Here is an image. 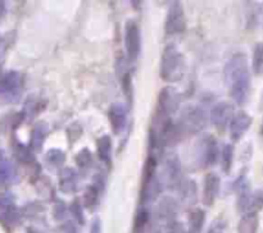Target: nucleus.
Listing matches in <instances>:
<instances>
[{
	"instance_id": "412c9836",
	"label": "nucleus",
	"mask_w": 263,
	"mask_h": 233,
	"mask_svg": "<svg viewBox=\"0 0 263 233\" xmlns=\"http://www.w3.org/2000/svg\"><path fill=\"white\" fill-rule=\"evenodd\" d=\"M177 190H180V196H181L184 203L191 205L196 201V183L194 181L184 179Z\"/></svg>"
},
{
	"instance_id": "5701e85b",
	"label": "nucleus",
	"mask_w": 263,
	"mask_h": 233,
	"mask_svg": "<svg viewBox=\"0 0 263 233\" xmlns=\"http://www.w3.org/2000/svg\"><path fill=\"white\" fill-rule=\"evenodd\" d=\"M206 213L202 209H195L191 212L189 218V232L190 233H201L203 228Z\"/></svg>"
},
{
	"instance_id": "7ed1b4c3",
	"label": "nucleus",
	"mask_w": 263,
	"mask_h": 233,
	"mask_svg": "<svg viewBox=\"0 0 263 233\" xmlns=\"http://www.w3.org/2000/svg\"><path fill=\"white\" fill-rule=\"evenodd\" d=\"M163 183L157 174V160L154 157H149L145 162L144 172H143V186H141L140 199L141 203H153L159 198L162 192Z\"/></svg>"
},
{
	"instance_id": "c03bdc74",
	"label": "nucleus",
	"mask_w": 263,
	"mask_h": 233,
	"mask_svg": "<svg viewBox=\"0 0 263 233\" xmlns=\"http://www.w3.org/2000/svg\"><path fill=\"white\" fill-rule=\"evenodd\" d=\"M260 135L263 136V120H262V123H260Z\"/></svg>"
},
{
	"instance_id": "37998d69",
	"label": "nucleus",
	"mask_w": 263,
	"mask_h": 233,
	"mask_svg": "<svg viewBox=\"0 0 263 233\" xmlns=\"http://www.w3.org/2000/svg\"><path fill=\"white\" fill-rule=\"evenodd\" d=\"M7 158H6V152L3 151V150L0 149V163L3 162V160H6Z\"/></svg>"
},
{
	"instance_id": "9b49d317",
	"label": "nucleus",
	"mask_w": 263,
	"mask_h": 233,
	"mask_svg": "<svg viewBox=\"0 0 263 233\" xmlns=\"http://www.w3.org/2000/svg\"><path fill=\"white\" fill-rule=\"evenodd\" d=\"M234 116V105L227 101H221L212 108L209 118L211 122L217 130L222 131L230 125Z\"/></svg>"
},
{
	"instance_id": "f8f14e48",
	"label": "nucleus",
	"mask_w": 263,
	"mask_h": 233,
	"mask_svg": "<svg viewBox=\"0 0 263 233\" xmlns=\"http://www.w3.org/2000/svg\"><path fill=\"white\" fill-rule=\"evenodd\" d=\"M253 122V118L244 110L238 111L234 114L233 120L230 122V137L233 141H239L248 130L250 128Z\"/></svg>"
},
{
	"instance_id": "f704fd0d",
	"label": "nucleus",
	"mask_w": 263,
	"mask_h": 233,
	"mask_svg": "<svg viewBox=\"0 0 263 233\" xmlns=\"http://www.w3.org/2000/svg\"><path fill=\"white\" fill-rule=\"evenodd\" d=\"M226 229V222L223 219H216L209 225L207 233H223Z\"/></svg>"
},
{
	"instance_id": "bb28decb",
	"label": "nucleus",
	"mask_w": 263,
	"mask_h": 233,
	"mask_svg": "<svg viewBox=\"0 0 263 233\" xmlns=\"http://www.w3.org/2000/svg\"><path fill=\"white\" fill-rule=\"evenodd\" d=\"M76 164L80 169L82 171H86L91 167L92 164V154L90 152V150L87 147H84L82 150H80L76 155Z\"/></svg>"
},
{
	"instance_id": "a19ab883",
	"label": "nucleus",
	"mask_w": 263,
	"mask_h": 233,
	"mask_svg": "<svg viewBox=\"0 0 263 233\" xmlns=\"http://www.w3.org/2000/svg\"><path fill=\"white\" fill-rule=\"evenodd\" d=\"M6 11H7L6 3H4V2H0V19L4 17V14H6Z\"/></svg>"
},
{
	"instance_id": "ddd939ff",
	"label": "nucleus",
	"mask_w": 263,
	"mask_h": 233,
	"mask_svg": "<svg viewBox=\"0 0 263 233\" xmlns=\"http://www.w3.org/2000/svg\"><path fill=\"white\" fill-rule=\"evenodd\" d=\"M108 118L113 133L119 135L127 126V108L121 103L112 104L108 111Z\"/></svg>"
},
{
	"instance_id": "4c0bfd02",
	"label": "nucleus",
	"mask_w": 263,
	"mask_h": 233,
	"mask_svg": "<svg viewBox=\"0 0 263 233\" xmlns=\"http://www.w3.org/2000/svg\"><path fill=\"white\" fill-rule=\"evenodd\" d=\"M81 133H82V128L81 126L77 125V123H74L71 127H68V137L72 138V140H77V138L81 136ZM70 138H68V140H70Z\"/></svg>"
},
{
	"instance_id": "c9c22d12",
	"label": "nucleus",
	"mask_w": 263,
	"mask_h": 233,
	"mask_svg": "<svg viewBox=\"0 0 263 233\" xmlns=\"http://www.w3.org/2000/svg\"><path fill=\"white\" fill-rule=\"evenodd\" d=\"M62 230L64 233H79V227L74 219H65L62 223Z\"/></svg>"
},
{
	"instance_id": "473e14b6",
	"label": "nucleus",
	"mask_w": 263,
	"mask_h": 233,
	"mask_svg": "<svg viewBox=\"0 0 263 233\" xmlns=\"http://www.w3.org/2000/svg\"><path fill=\"white\" fill-rule=\"evenodd\" d=\"M67 213H68V209L65 206L64 203L62 201H58L57 204L54 205V210H53V215H54L55 219L59 222V220H65L67 219Z\"/></svg>"
},
{
	"instance_id": "1a4fd4ad",
	"label": "nucleus",
	"mask_w": 263,
	"mask_h": 233,
	"mask_svg": "<svg viewBox=\"0 0 263 233\" xmlns=\"http://www.w3.org/2000/svg\"><path fill=\"white\" fill-rule=\"evenodd\" d=\"M182 178V167L179 157L176 154H171L165 160V182L170 188L177 190Z\"/></svg>"
},
{
	"instance_id": "20e7f679",
	"label": "nucleus",
	"mask_w": 263,
	"mask_h": 233,
	"mask_svg": "<svg viewBox=\"0 0 263 233\" xmlns=\"http://www.w3.org/2000/svg\"><path fill=\"white\" fill-rule=\"evenodd\" d=\"M220 157V150L216 137L209 133H204L196 140L194 145V159L198 168H209L217 163Z\"/></svg>"
},
{
	"instance_id": "423d86ee",
	"label": "nucleus",
	"mask_w": 263,
	"mask_h": 233,
	"mask_svg": "<svg viewBox=\"0 0 263 233\" xmlns=\"http://www.w3.org/2000/svg\"><path fill=\"white\" fill-rule=\"evenodd\" d=\"M23 91V79L17 71H8L0 76V100L4 103H18Z\"/></svg>"
},
{
	"instance_id": "ea45409f",
	"label": "nucleus",
	"mask_w": 263,
	"mask_h": 233,
	"mask_svg": "<svg viewBox=\"0 0 263 233\" xmlns=\"http://www.w3.org/2000/svg\"><path fill=\"white\" fill-rule=\"evenodd\" d=\"M90 233H102V222L99 218H94L90 225Z\"/></svg>"
},
{
	"instance_id": "6ab92c4d",
	"label": "nucleus",
	"mask_w": 263,
	"mask_h": 233,
	"mask_svg": "<svg viewBox=\"0 0 263 233\" xmlns=\"http://www.w3.org/2000/svg\"><path fill=\"white\" fill-rule=\"evenodd\" d=\"M96 150H98V157L104 164L109 166L112 159V138L111 136L104 135L98 138L96 141Z\"/></svg>"
},
{
	"instance_id": "7c9ffc66",
	"label": "nucleus",
	"mask_w": 263,
	"mask_h": 233,
	"mask_svg": "<svg viewBox=\"0 0 263 233\" xmlns=\"http://www.w3.org/2000/svg\"><path fill=\"white\" fill-rule=\"evenodd\" d=\"M38 193L44 198H54V191H53L52 184L46 178H38Z\"/></svg>"
},
{
	"instance_id": "2eb2a0df",
	"label": "nucleus",
	"mask_w": 263,
	"mask_h": 233,
	"mask_svg": "<svg viewBox=\"0 0 263 233\" xmlns=\"http://www.w3.org/2000/svg\"><path fill=\"white\" fill-rule=\"evenodd\" d=\"M79 188V174L74 168H62L59 172V190L63 193H75Z\"/></svg>"
},
{
	"instance_id": "4be33fe9",
	"label": "nucleus",
	"mask_w": 263,
	"mask_h": 233,
	"mask_svg": "<svg viewBox=\"0 0 263 233\" xmlns=\"http://www.w3.org/2000/svg\"><path fill=\"white\" fill-rule=\"evenodd\" d=\"M44 160H45V164L48 167L58 169L64 164L65 154L60 149H50L44 157Z\"/></svg>"
},
{
	"instance_id": "b1692460",
	"label": "nucleus",
	"mask_w": 263,
	"mask_h": 233,
	"mask_svg": "<svg viewBox=\"0 0 263 233\" xmlns=\"http://www.w3.org/2000/svg\"><path fill=\"white\" fill-rule=\"evenodd\" d=\"M234 163V146L231 144L223 145L221 151V166H222L223 173L228 174L233 168Z\"/></svg>"
},
{
	"instance_id": "c756f323",
	"label": "nucleus",
	"mask_w": 263,
	"mask_h": 233,
	"mask_svg": "<svg viewBox=\"0 0 263 233\" xmlns=\"http://www.w3.org/2000/svg\"><path fill=\"white\" fill-rule=\"evenodd\" d=\"M68 210H70V213L72 214V217H74V220L77 223V224H81V225L85 224V214L79 200L72 201Z\"/></svg>"
},
{
	"instance_id": "a211bd4d",
	"label": "nucleus",
	"mask_w": 263,
	"mask_h": 233,
	"mask_svg": "<svg viewBox=\"0 0 263 233\" xmlns=\"http://www.w3.org/2000/svg\"><path fill=\"white\" fill-rule=\"evenodd\" d=\"M259 219L257 213H247L238 223V233H257Z\"/></svg>"
},
{
	"instance_id": "f03ea898",
	"label": "nucleus",
	"mask_w": 263,
	"mask_h": 233,
	"mask_svg": "<svg viewBox=\"0 0 263 233\" xmlns=\"http://www.w3.org/2000/svg\"><path fill=\"white\" fill-rule=\"evenodd\" d=\"M184 73V55L180 53L177 46L170 44L165 48L160 58L159 76L163 81H180Z\"/></svg>"
},
{
	"instance_id": "79ce46f5",
	"label": "nucleus",
	"mask_w": 263,
	"mask_h": 233,
	"mask_svg": "<svg viewBox=\"0 0 263 233\" xmlns=\"http://www.w3.org/2000/svg\"><path fill=\"white\" fill-rule=\"evenodd\" d=\"M4 48H6V44H4V40L2 38V36H0V57L4 53Z\"/></svg>"
},
{
	"instance_id": "c85d7f7f",
	"label": "nucleus",
	"mask_w": 263,
	"mask_h": 233,
	"mask_svg": "<svg viewBox=\"0 0 263 233\" xmlns=\"http://www.w3.org/2000/svg\"><path fill=\"white\" fill-rule=\"evenodd\" d=\"M3 220L6 224L8 225H16L18 224L19 220H21V212L16 206H11V208L3 209Z\"/></svg>"
},
{
	"instance_id": "e433bc0d",
	"label": "nucleus",
	"mask_w": 263,
	"mask_h": 233,
	"mask_svg": "<svg viewBox=\"0 0 263 233\" xmlns=\"http://www.w3.org/2000/svg\"><path fill=\"white\" fill-rule=\"evenodd\" d=\"M13 195L9 192L0 193V209H7L13 206Z\"/></svg>"
},
{
	"instance_id": "9d476101",
	"label": "nucleus",
	"mask_w": 263,
	"mask_h": 233,
	"mask_svg": "<svg viewBox=\"0 0 263 233\" xmlns=\"http://www.w3.org/2000/svg\"><path fill=\"white\" fill-rule=\"evenodd\" d=\"M125 48L130 59H136L141 50V33L135 21H127L125 27Z\"/></svg>"
},
{
	"instance_id": "2f4dec72",
	"label": "nucleus",
	"mask_w": 263,
	"mask_h": 233,
	"mask_svg": "<svg viewBox=\"0 0 263 233\" xmlns=\"http://www.w3.org/2000/svg\"><path fill=\"white\" fill-rule=\"evenodd\" d=\"M39 111V104L35 99H30V100L26 101L25 106H23V111H22V116L25 118V120L31 121L34 116L38 114Z\"/></svg>"
},
{
	"instance_id": "dca6fc26",
	"label": "nucleus",
	"mask_w": 263,
	"mask_h": 233,
	"mask_svg": "<svg viewBox=\"0 0 263 233\" xmlns=\"http://www.w3.org/2000/svg\"><path fill=\"white\" fill-rule=\"evenodd\" d=\"M49 132V127L48 125L44 122L38 123V125L34 127L32 132H31V140H30V149L32 151H41L44 146V142H45V138Z\"/></svg>"
},
{
	"instance_id": "f257e3e1",
	"label": "nucleus",
	"mask_w": 263,
	"mask_h": 233,
	"mask_svg": "<svg viewBox=\"0 0 263 233\" xmlns=\"http://www.w3.org/2000/svg\"><path fill=\"white\" fill-rule=\"evenodd\" d=\"M223 76L228 86L230 96L238 105H244L250 94V72L247 55L236 53L226 62Z\"/></svg>"
},
{
	"instance_id": "393cba45",
	"label": "nucleus",
	"mask_w": 263,
	"mask_h": 233,
	"mask_svg": "<svg viewBox=\"0 0 263 233\" xmlns=\"http://www.w3.org/2000/svg\"><path fill=\"white\" fill-rule=\"evenodd\" d=\"M252 67L255 74H263V43H258L254 46Z\"/></svg>"
},
{
	"instance_id": "4468645a",
	"label": "nucleus",
	"mask_w": 263,
	"mask_h": 233,
	"mask_svg": "<svg viewBox=\"0 0 263 233\" xmlns=\"http://www.w3.org/2000/svg\"><path fill=\"white\" fill-rule=\"evenodd\" d=\"M221 190V179L216 173H208L204 178L203 204L207 206L213 205Z\"/></svg>"
},
{
	"instance_id": "72a5a7b5",
	"label": "nucleus",
	"mask_w": 263,
	"mask_h": 233,
	"mask_svg": "<svg viewBox=\"0 0 263 233\" xmlns=\"http://www.w3.org/2000/svg\"><path fill=\"white\" fill-rule=\"evenodd\" d=\"M91 186L94 188H96L101 193H103L104 190H106V176L102 172H98V173L92 177Z\"/></svg>"
},
{
	"instance_id": "aec40b11",
	"label": "nucleus",
	"mask_w": 263,
	"mask_h": 233,
	"mask_svg": "<svg viewBox=\"0 0 263 233\" xmlns=\"http://www.w3.org/2000/svg\"><path fill=\"white\" fill-rule=\"evenodd\" d=\"M177 212H179V205L176 201L171 198H165L159 204V214L160 217L165 218L166 220H169L170 223L176 220Z\"/></svg>"
},
{
	"instance_id": "a878e982",
	"label": "nucleus",
	"mask_w": 263,
	"mask_h": 233,
	"mask_svg": "<svg viewBox=\"0 0 263 233\" xmlns=\"http://www.w3.org/2000/svg\"><path fill=\"white\" fill-rule=\"evenodd\" d=\"M16 157L18 158V160H21L22 163H26V164H32L35 163V155H34V151L28 146L23 144H17L16 145Z\"/></svg>"
},
{
	"instance_id": "f3484780",
	"label": "nucleus",
	"mask_w": 263,
	"mask_h": 233,
	"mask_svg": "<svg viewBox=\"0 0 263 233\" xmlns=\"http://www.w3.org/2000/svg\"><path fill=\"white\" fill-rule=\"evenodd\" d=\"M18 179V172L11 160L6 159L0 163V183L13 184Z\"/></svg>"
},
{
	"instance_id": "0eeeda50",
	"label": "nucleus",
	"mask_w": 263,
	"mask_h": 233,
	"mask_svg": "<svg viewBox=\"0 0 263 233\" xmlns=\"http://www.w3.org/2000/svg\"><path fill=\"white\" fill-rule=\"evenodd\" d=\"M180 104H181V95L175 87L166 86L165 89L160 90L158 105H159V111L162 115L170 118L172 114L179 110Z\"/></svg>"
},
{
	"instance_id": "6e6552de",
	"label": "nucleus",
	"mask_w": 263,
	"mask_h": 233,
	"mask_svg": "<svg viewBox=\"0 0 263 233\" xmlns=\"http://www.w3.org/2000/svg\"><path fill=\"white\" fill-rule=\"evenodd\" d=\"M186 21H185V12L181 3L175 2L171 4L167 13L165 23V31L167 35H179L185 31Z\"/></svg>"
},
{
	"instance_id": "39448f33",
	"label": "nucleus",
	"mask_w": 263,
	"mask_h": 233,
	"mask_svg": "<svg viewBox=\"0 0 263 233\" xmlns=\"http://www.w3.org/2000/svg\"><path fill=\"white\" fill-rule=\"evenodd\" d=\"M208 114L203 108L196 105H187L182 109L180 114L179 127L181 135L187 133V135H195V133L202 132L207 127L208 123Z\"/></svg>"
},
{
	"instance_id": "cd10ccee",
	"label": "nucleus",
	"mask_w": 263,
	"mask_h": 233,
	"mask_svg": "<svg viewBox=\"0 0 263 233\" xmlns=\"http://www.w3.org/2000/svg\"><path fill=\"white\" fill-rule=\"evenodd\" d=\"M102 193L99 192L96 188H94L90 184L89 187L86 188V191H85L84 193V203H85V206L89 209H94L95 206L98 205L99 203V198H101Z\"/></svg>"
},
{
	"instance_id": "58836bf2",
	"label": "nucleus",
	"mask_w": 263,
	"mask_h": 233,
	"mask_svg": "<svg viewBox=\"0 0 263 233\" xmlns=\"http://www.w3.org/2000/svg\"><path fill=\"white\" fill-rule=\"evenodd\" d=\"M169 233H185L184 225L180 224V223L176 222V220H174V222L170 223Z\"/></svg>"
}]
</instances>
